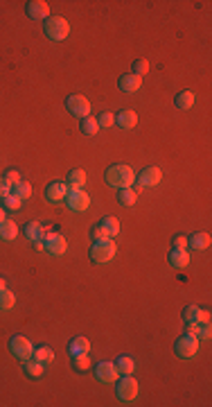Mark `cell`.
I'll return each mask as SVG.
<instances>
[{"instance_id": "cell-38", "label": "cell", "mask_w": 212, "mask_h": 407, "mask_svg": "<svg viewBox=\"0 0 212 407\" xmlns=\"http://www.w3.org/2000/svg\"><path fill=\"white\" fill-rule=\"evenodd\" d=\"M104 238H108V233H106L104 228L100 226V224L90 228V240H104Z\"/></svg>"}, {"instance_id": "cell-33", "label": "cell", "mask_w": 212, "mask_h": 407, "mask_svg": "<svg viewBox=\"0 0 212 407\" xmlns=\"http://www.w3.org/2000/svg\"><path fill=\"white\" fill-rule=\"evenodd\" d=\"M147 72H149V61L147 59H136V61H133V75L144 77Z\"/></svg>"}, {"instance_id": "cell-20", "label": "cell", "mask_w": 212, "mask_h": 407, "mask_svg": "<svg viewBox=\"0 0 212 407\" xmlns=\"http://www.w3.org/2000/svg\"><path fill=\"white\" fill-rule=\"evenodd\" d=\"M16 236H18L16 222H12V220H3V222H0V240H5V242H12V240H16Z\"/></svg>"}, {"instance_id": "cell-13", "label": "cell", "mask_w": 212, "mask_h": 407, "mask_svg": "<svg viewBox=\"0 0 212 407\" xmlns=\"http://www.w3.org/2000/svg\"><path fill=\"white\" fill-rule=\"evenodd\" d=\"M68 184H61V181H54V184H50L45 188V199L48 201H66V197H68Z\"/></svg>"}, {"instance_id": "cell-5", "label": "cell", "mask_w": 212, "mask_h": 407, "mask_svg": "<svg viewBox=\"0 0 212 407\" xmlns=\"http://www.w3.org/2000/svg\"><path fill=\"white\" fill-rule=\"evenodd\" d=\"M9 351H12V355H14V358L23 360V362L34 355V346H32V342H29L27 337H23V335H14L12 339H9Z\"/></svg>"}, {"instance_id": "cell-16", "label": "cell", "mask_w": 212, "mask_h": 407, "mask_svg": "<svg viewBox=\"0 0 212 407\" xmlns=\"http://www.w3.org/2000/svg\"><path fill=\"white\" fill-rule=\"evenodd\" d=\"M185 333L199 337V339H208L210 337V321H188L185 323Z\"/></svg>"}, {"instance_id": "cell-2", "label": "cell", "mask_w": 212, "mask_h": 407, "mask_svg": "<svg viewBox=\"0 0 212 407\" xmlns=\"http://www.w3.org/2000/svg\"><path fill=\"white\" fill-rule=\"evenodd\" d=\"M117 253V244L113 242L111 238H104V240H95V244L90 247V260L97 265H104V263H111Z\"/></svg>"}, {"instance_id": "cell-28", "label": "cell", "mask_w": 212, "mask_h": 407, "mask_svg": "<svg viewBox=\"0 0 212 407\" xmlns=\"http://www.w3.org/2000/svg\"><path fill=\"white\" fill-rule=\"evenodd\" d=\"M100 226L108 233V238H115L117 233H120V220H117V217H104V220L100 222Z\"/></svg>"}, {"instance_id": "cell-41", "label": "cell", "mask_w": 212, "mask_h": 407, "mask_svg": "<svg viewBox=\"0 0 212 407\" xmlns=\"http://www.w3.org/2000/svg\"><path fill=\"white\" fill-rule=\"evenodd\" d=\"M32 244H34L36 251H45V242H43V240H36V242H32Z\"/></svg>"}, {"instance_id": "cell-30", "label": "cell", "mask_w": 212, "mask_h": 407, "mask_svg": "<svg viewBox=\"0 0 212 407\" xmlns=\"http://www.w3.org/2000/svg\"><path fill=\"white\" fill-rule=\"evenodd\" d=\"M72 367L77 369L79 373L88 371L90 369V360H88V353H79V355H72Z\"/></svg>"}, {"instance_id": "cell-15", "label": "cell", "mask_w": 212, "mask_h": 407, "mask_svg": "<svg viewBox=\"0 0 212 407\" xmlns=\"http://www.w3.org/2000/svg\"><path fill=\"white\" fill-rule=\"evenodd\" d=\"M117 86H120V91H124V93H136V91H140V86H142V77L129 72V75H122L120 77Z\"/></svg>"}, {"instance_id": "cell-1", "label": "cell", "mask_w": 212, "mask_h": 407, "mask_svg": "<svg viewBox=\"0 0 212 407\" xmlns=\"http://www.w3.org/2000/svg\"><path fill=\"white\" fill-rule=\"evenodd\" d=\"M104 179H106L108 186H113V188L120 190V188H131L133 186V181H136V172L129 168V165L117 163V165H111V168L106 170Z\"/></svg>"}, {"instance_id": "cell-27", "label": "cell", "mask_w": 212, "mask_h": 407, "mask_svg": "<svg viewBox=\"0 0 212 407\" xmlns=\"http://www.w3.org/2000/svg\"><path fill=\"white\" fill-rule=\"evenodd\" d=\"M194 100H196V95L192 91H180L178 95H176V100H174V104H176L178 109H192L194 107Z\"/></svg>"}, {"instance_id": "cell-6", "label": "cell", "mask_w": 212, "mask_h": 407, "mask_svg": "<svg viewBox=\"0 0 212 407\" xmlns=\"http://www.w3.org/2000/svg\"><path fill=\"white\" fill-rule=\"evenodd\" d=\"M138 179V188H136V192H140V190H144V188H154V186H158L160 184V179H163V172H160V168H156V165H147L140 174L136 176Z\"/></svg>"}, {"instance_id": "cell-7", "label": "cell", "mask_w": 212, "mask_h": 407, "mask_svg": "<svg viewBox=\"0 0 212 407\" xmlns=\"http://www.w3.org/2000/svg\"><path fill=\"white\" fill-rule=\"evenodd\" d=\"M138 396V380L133 378V375H122V378H117V398L124 400V403H129V400H133Z\"/></svg>"}, {"instance_id": "cell-18", "label": "cell", "mask_w": 212, "mask_h": 407, "mask_svg": "<svg viewBox=\"0 0 212 407\" xmlns=\"http://www.w3.org/2000/svg\"><path fill=\"white\" fill-rule=\"evenodd\" d=\"M115 124L122 129H133L138 124V116L136 111H131V109H124V111H120L115 116Z\"/></svg>"}, {"instance_id": "cell-25", "label": "cell", "mask_w": 212, "mask_h": 407, "mask_svg": "<svg viewBox=\"0 0 212 407\" xmlns=\"http://www.w3.org/2000/svg\"><path fill=\"white\" fill-rule=\"evenodd\" d=\"M25 373L29 375V378H41L43 375V371H45V367H43V362H39V360H25Z\"/></svg>"}, {"instance_id": "cell-32", "label": "cell", "mask_w": 212, "mask_h": 407, "mask_svg": "<svg viewBox=\"0 0 212 407\" xmlns=\"http://www.w3.org/2000/svg\"><path fill=\"white\" fill-rule=\"evenodd\" d=\"M14 303H16V296H14V292H9L7 288H5L3 292H0V308H3V310H12Z\"/></svg>"}, {"instance_id": "cell-26", "label": "cell", "mask_w": 212, "mask_h": 407, "mask_svg": "<svg viewBox=\"0 0 212 407\" xmlns=\"http://www.w3.org/2000/svg\"><path fill=\"white\" fill-rule=\"evenodd\" d=\"M115 367L122 375H131L133 369H136V362H133V358H129V355H120L115 360Z\"/></svg>"}, {"instance_id": "cell-17", "label": "cell", "mask_w": 212, "mask_h": 407, "mask_svg": "<svg viewBox=\"0 0 212 407\" xmlns=\"http://www.w3.org/2000/svg\"><path fill=\"white\" fill-rule=\"evenodd\" d=\"M167 260L174 269H185L190 265V253H188V249H172Z\"/></svg>"}, {"instance_id": "cell-11", "label": "cell", "mask_w": 212, "mask_h": 407, "mask_svg": "<svg viewBox=\"0 0 212 407\" xmlns=\"http://www.w3.org/2000/svg\"><path fill=\"white\" fill-rule=\"evenodd\" d=\"M43 242H45V251L50 256H64L68 251V242H66V238L61 233H48L43 238Z\"/></svg>"}, {"instance_id": "cell-8", "label": "cell", "mask_w": 212, "mask_h": 407, "mask_svg": "<svg viewBox=\"0 0 212 407\" xmlns=\"http://www.w3.org/2000/svg\"><path fill=\"white\" fill-rule=\"evenodd\" d=\"M66 109L72 113L75 118H86L90 116V102L86 100L84 95H68V100H66Z\"/></svg>"}, {"instance_id": "cell-19", "label": "cell", "mask_w": 212, "mask_h": 407, "mask_svg": "<svg viewBox=\"0 0 212 407\" xmlns=\"http://www.w3.org/2000/svg\"><path fill=\"white\" fill-rule=\"evenodd\" d=\"M188 247H192L194 251H203V249L210 247V233H194V236L188 238Z\"/></svg>"}, {"instance_id": "cell-31", "label": "cell", "mask_w": 212, "mask_h": 407, "mask_svg": "<svg viewBox=\"0 0 212 407\" xmlns=\"http://www.w3.org/2000/svg\"><path fill=\"white\" fill-rule=\"evenodd\" d=\"M12 195H16L18 199H29V197H32V186H29L27 181H20V184L12 188Z\"/></svg>"}, {"instance_id": "cell-10", "label": "cell", "mask_w": 212, "mask_h": 407, "mask_svg": "<svg viewBox=\"0 0 212 407\" xmlns=\"http://www.w3.org/2000/svg\"><path fill=\"white\" fill-rule=\"evenodd\" d=\"M95 378L104 385H113L120 378V371H117L115 362H100V364H95Z\"/></svg>"}, {"instance_id": "cell-9", "label": "cell", "mask_w": 212, "mask_h": 407, "mask_svg": "<svg viewBox=\"0 0 212 407\" xmlns=\"http://www.w3.org/2000/svg\"><path fill=\"white\" fill-rule=\"evenodd\" d=\"M66 204H68L70 211H75V213H84L86 208L90 206V195H88V192H84L81 188H79V190H68Z\"/></svg>"}, {"instance_id": "cell-36", "label": "cell", "mask_w": 212, "mask_h": 407, "mask_svg": "<svg viewBox=\"0 0 212 407\" xmlns=\"http://www.w3.org/2000/svg\"><path fill=\"white\" fill-rule=\"evenodd\" d=\"M3 201H5V208H7V211H18V208H20V201H23V199H18L16 195H7Z\"/></svg>"}, {"instance_id": "cell-14", "label": "cell", "mask_w": 212, "mask_h": 407, "mask_svg": "<svg viewBox=\"0 0 212 407\" xmlns=\"http://www.w3.org/2000/svg\"><path fill=\"white\" fill-rule=\"evenodd\" d=\"M23 233H25V238L27 240H32V242H36V240H43L48 233H52L48 226H43L41 222H27L23 226Z\"/></svg>"}, {"instance_id": "cell-35", "label": "cell", "mask_w": 212, "mask_h": 407, "mask_svg": "<svg viewBox=\"0 0 212 407\" xmlns=\"http://www.w3.org/2000/svg\"><path fill=\"white\" fill-rule=\"evenodd\" d=\"M196 319H199V308H196V306H188L183 310V321L188 323V321H196Z\"/></svg>"}, {"instance_id": "cell-34", "label": "cell", "mask_w": 212, "mask_h": 407, "mask_svg": "<svg viewBox=\"0 0 212 407\" xmlns=\"http://www.w3.org/2000/svg\"><path fill=\"white\" fill-rule=\"evenodd\" d=\"M97 124H100V129L104 127V129H111L113 124H115V116H113V113H102L100 118H97Z\"/></svg>"}, {"instance_id": "cell-3", "label": "cell", "mask_w": 212, "mask_h": 407, "mask_svg": "<svg viewBox=\"0 0 212 407\" xmlns=\"http://www.w3.org/2000/svg\"><path fill=\"white\" fill-rule=\"evenodd\" d=\"M43 30L50 41H64V39H68V34H70V23L64 16H50V18H45Z\"/></svg>"}, {"instance_id": "cell-12", "label": "cell", "mask_w": 212, "mask_h": 407, "mask_svg": "<svg viewBox=\"0 0 212 407\" xmlns=\"http://www.w3.org/2000/svg\"><path fill=\"white\" fill-rule=\"evenodd\" d=\"M27 16L34 20H45L50 18V5L45 0H29L27 3Z\"/></svg>"}, {"instance_id": "cell-43", "label": "cell", "mask_w": 212, "mask_h": 407, "mask_svg": "<svg viewBox=\"0 0 212 407\" xmlns=\"http://www.w3.org/2000/svg\"><path fill=\"white\" fill-rule=\"evenodd\" d=\"M3 220H7V217H5V208H0V222Z\"/></svg>"}, {"instance_id": "cell-29", "label": "cell", "mask_w": 212, "mask_h": 407, "mask_svg": "<svg viewBox=\"0 0 212 407\" xmlns=\"http://www.w3.org/2000/svg\"><path fill=\"white\" fill-rule=\"evenodd\" d=\"M34 360H39V362H43V364H48V362H52L54 360V353H52V348L50 346H39V348H34V355H32Z\"/></svg>"}, {"instance_id": "cell-23", "label": "cell", "mask_w": 212, "mask_h": 407, "mask_svg": "<svg viewBox=\"0 0 212 407\" xmlns=\"http://www.w3.org/2000/svg\"><path fill=\"white\" fill-rule=\"evenodd\" d=\"M70 355H79V353H88L90 351V342L86 337H75L68 346Z\"/></svg>"}, {"instance_id": "cell-37", "label": "cell", "mask_w": 212, "mask_h": 407, "mask_svg": "<svg viewBox=\"0 0 212 407\" xmlns=\"http://www.w3.org/2000/svg\"><path fill=\"white\" fill-rule=\"evenodd\" d=\"M5 181H7V184L14 188L16 184H20V181H23V179H20L18 170H7V172H5Z\"/></svg>"}, {"instance_id": "cell-4", "label": "cell", "mask_w": 212, "mask_h": 407, "mask_svg": "<svg viewBox=\"0 0 212 407\" xmlns=\"http://www.w3.org/2000/svg\"><path fill=\"white\" fill-rule=\"evenodd\" d=\"M174 351H176L178 358L183 360H192L196 353H199V337L190 335V333H185V335H180L176 339V344H174Z\"/></svg>"}, {"instance_id": "cell-22", "label": "cell", "mask_w": 212, "mask_h": 407, "mask_svg": "<svg viewBox=\"0 0 212 407\" xmlns=\"http://www.w3.org/2000/svg\"><path fill=\"white\" fill-rule=\"evenodd\" d=\"M79 129H81V134H86V136H97V134H100V124H97V118H93V116L81 118Z\"/></svg>"}, {"instance_id": "cell-40", "label": "cell", "mask_w": 212, "mask_h": 407, "mask_svg": "<svg viewBox=\"0 0 212 407\" xmlns=\"http://www.w3.org/2000/svg\"><path fill=\"white\" fill-rule=\"evenodd\" d=\"M172 242H174V249H188V238L185 236H176Z\"/></svg>"}, {"instance_id": "cell-24", "label": "cell", "mask_w": 212, "mask_h": 407, "mask_svg": "<svg viewBox=\"0 0 212 407\" xmlns=\"http://www.w3.org/2000/svg\"><path fill=\"white\" fill-rule=\"evenodd\" d=\"M86 184V172L84 170H70L68 172V188L70 190H79Z\"/></svg>"}, {"instance_id": "cell-42", "label": "cell", "mask_w": 212, "mask_h": 407, "mask_svg": "<svg viewBox=\"0 0 212 407\" xmlns=\"http://www.w3.org/2000/svg\"><path fill=\"white\" fill-rule=\"evenodd\" d=\"M5 288H7V285H5V278H3V276H0V292H3Z\"/></svg>"}, {"instance_id": "cell-39", "label": "cell", "mask_w": 212, "mask_h": 407, "mask_svg": "<svg viewBox=\"0 0 212 407\" xmlns=\"http://www.w3.org/2000/svg\"><path fill=\"white\" fill-rule=\"evenodd\" d=\"M7 195H12V186L5 181V176H0V199H5Z\"/></svg>"}, {"instance_id": "cell-21", "label": "cell", "mask_w": 212, "mask_h": 407, "mask_svg": "<svg viewBox=\"0 0 212 407\" xmlns=\"http://www.w3.org/2000/svg\"><path fill=\"white\" fill-rule=\"evenodd\" d=\"M138 201V192L133 188H120L117 190V204L120 206H133Z\"/></svg>"}]
</instances>
